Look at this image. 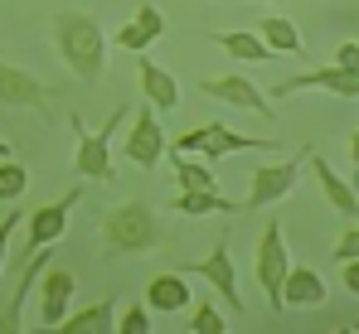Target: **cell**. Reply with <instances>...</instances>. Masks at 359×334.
I'll use <instances>...</instances> for the list:
<instances>
[{
    "mask_svg": "<svg viewBox=\"0 0 359 334\" xmlns=\"http://www.w3.org/2000/svg\"><path fill=\"white\" fill-rule=\"evenodd\" d=\"M131 116V107H117L107 116V126L102 131H88L83 121H73V131H78V146H73V169L83 174V179H97V184H107L117 169H112V136H117V126Z\"/></svg>",
    "mask_w": 359,
    "mask_h": 334,
    "instance_id": "3957f363",
    "label": "cell"
},
{
    "mask_svg": "<svg viewBox=\"0 0 359 334\" xmlns=\"http://www.w3.org/2000/svg\"><path fill=\"white\" fill-rule=\"evenodd\" d=\"M0 107H29V111H39L44 121H54V88L0 58Z\"/></svg>",
    "mask_w": 359,
    "mask_h": 334,
    "instance_id": "8992f818",
    "label": "cell"
},
{
    "mask_svg": "<svg viewBox=\"0 0 359 334\" xmlns=\"http://www.w3.org/2000/svg\"><path fill=\"white\" fill-rule=\"evenodd\" d=\"M350 165H355L350 169V184H359V131L350 136Z\"/></svg>",
    "mask_w": 359,
    "mask_h": 334,
    "instance_id": "1f68e13d",
    "label": "cell"
},
{
    "mask_svg": "<svg viewBox=\"0 0 359 334\" xmlns=\"http://www.w3.org/2000/svg\"><path fill=\"white\" fill-rule=\"evenodd\" d=\"M287 272H292V262H287V232H282V223L272 218L262 228V247H257V281H262V291H267V300H272V315H282L287 310Z\"/></svg>",
    "mask_w": 359,
    "mask_h": 334,
    "instance_id": "5b68a950",
    "label": "cell"
},
{
    "mask_svg": "<svg viewBox=\"0 0 359 334\" xmlns=\"http://www.w3.org/2000/svg\"><path fill=\"white\" fill-rule=\"evenodd\" d=\"M78 199H83V184H78V189H68V194H59L54 204L34 209V214H29V242H34V247L59 242L63 232H68V214L78 209Z\"/></svg>",
    "mask_w": 359,
    "mask_h": 334,
    "instance_id": "5bb4252c",
    "label": "cell"
},
{
    "mask_svg": "<svg viewBox=\"0 0 359 334\" xmlns=\"http://www.w3.org/2000/svg\"><path fill=\"white\" fill-rule=\"evenodd\" d=\"M267 5H277V0H267Z\"/></svg>",
    "mask_w": 359,
    "mask_h": 334,
    "instance_id": "836d02e7",
    "label": "cell"
},
{
    "mask_svg": "<svg viewBox=\"0 0 359 334\" xmlns=\"http://www.w3.org/2000/svg\"><path fill=\"white\" fill-rule=\"evenodd\" d=\"M29 189V169L20 160H0V204H20Z\"/></svg>",
    "mask_w": 359,
    "mask_h": 334,
    "instance_id": "d4e9b609",
    "label": "cell"
},
{
    "mask_svg": "<svg viewBox=\"0 0 359 334\" xmlns=\"http://www.w3.org/2000/svg\"><path fill=\"white\" fill-rule=\"evenodd\" d=\"M306 160H311V174H316V184H320V194L330 199V209L335 214H345V218H355L359 214V194L350 179H340L335 169H330V160L320 155V151H306Z\"/></svg>",
    "mask_w": 359,
    "mask_h": 334,
    "instance_id": "9a60e30c",
    "label": "cell"
},
{
    "mask_svg": "<svg viewBox=\"0 0 359 334\" xmlns=\"http://www.w3.org/2000/svg\"><path fill=\"white\" fill-rule=\"evenodd\" d=\"M102 237L117 252H146V247L161 242V223H156V214L146 204H121V209H112L102 218Z\"/></svg>",
    "mask_w": 359,
    "mask_h": 334,
    "instance_id": "277c9868",
    "label": "cell"
},
{
    "mask_svg": "<svg viewBox=\"0 0 359 334\" xmlns=\"http://www.w3.org/2000/svg\"><path fill=\"white\" fill-rule=\"evenodd\" d=\"M73 291H78V277H73L68 267H44V277H39V320H44V325L59 330L63 320H68Z\"/></svg>",
    "mask_w": 359,
    "mask_h": 334,
    "instance_id": "7c38bea8",
    "label": "cell"
},
{
    "mask_svg": "<svg viewBox=\"0 0 359 334\" xmlns=\"http://www.w3.org/2000/svg\"><path fill=\"white\" fill-rule=\"evenodd\" d=\"M146 305H156L161 315H180V310H189L184 272H161V277H151V286H146Z\"/></svg>",
    "mask_w": 359,
    "mask_h": 334,
    "instance_id": "ac0fdd59",
    "label": "cell"
},
{
    "mask_svg": "<svg viewBox=\"0 0 359 334\" xmlns=\"http://www.w3.org/2000/svg\"><path fill=\"white\" fill-rule=\"evenodd\" d=\"M335 63H340V68H359V39L340 44V49H335Z\"/></svg>",
    "mask_w": 359,
    "mask_h": 334,
    "instance_id": "f546056e",
    "label": "cell"
},
{
    "mask_svg": "<svg viewBox=\"0 0 359 334\" xmlns=\"http://www.w3.org/2000/svg\"><path fill=\"white\" fill-rule=\"evenodd\" d=\"M282 295H287V305H320L325 300V281H320L316 267H292Z\"/></svg>",
    "mask_w": 359,
    "mask_h": 334,
    "instance_id": "44dd1931",
    "label": "cell"
},
{
    "mask_svg": "<svg viewBox=\"0 0 359 334\" xmlns=\"http://www.w3.org/2000/svg\"><path fill=\"white\" fill-rule=\"evenodd\" d=\"M311 88L335 92V97H359V68H340V63H330V68H306L297 78H287L277 92L287 97V92H311Z\"/></svg>",
    "mask_w": 359,
    "mask_h": 334,
    "instance_id": "8fae6325",
    "label": "cell"
},
{
    "mask_svg": "<svg viewBox=\"0 0 359 334\" xmlns=\"http://www.w3.org/2000/svg\"><path fill=\"white\" fill-rule=\"evenodd\" d=\"M170 160H175L180 189H219V184H214V169L204 165V160H189V155H180V151H170Z\"/></svg>",
    "mask_w": 359,
    "mask_h": 334,
    "instance_id": "cb8c5ba5",
    "label": "cell"
},
{
    "mask_svg": "<svg viewBox=\"0 0 359 334\" xmlns=\"http://www.w3.org/2000/svg\"><path fill=\"white\" fill-rule=\"evenodd\" d=\"M330 252H335V262H355V257H359V228L340 232V242H335Z\"/></svg>",
    "mask_w": 359,
    "mask_h": 334,
    "instance_id": "83f0119b",
    "label": "cell"
},
{
    "mask_svg": "<svg viewBox=\"0 0 359 334\" xmlns=\"http://www.w3.org/2000/svg\"><path fill=\"white\" fill-rule=\"evenodd\" d=\"M131 165H146L156 169L165 160V131H161V121H156V102H146V107L131 111V136H126V151H121Z\"/></svg>",
    "mask_w": 359,
    "mask_h": 334,
    "instance_id": "52a82bcc",
    "label": "cell"
},
{
    "mask_svg": "<svg viewBox=\"0 0 359 334\" xmlns=\"http://www.w3.org/2000/svg\"><path fill=\"white\" fill-rule=\"evenodd\" d=\"M180 155H204V160H219V155H233V151H282L277 136H243L224 121H209L199 131H184L175 141Z\"/></svg>",
    "mask_w": 359,
    "mask_h": 334,
    "instance_id": "7a4b0ae2",
    "label": "cell"
},
{
    "mask_svg": "<svg viewBox=\"0 0 359 334\" xmlns=\"http://www.w3.org/2000/svg\"><path fill=\"white\" fill-rule=\"evenodd\" d=\"M54 49L83 88H93L107 73V34L97 29V20L88 10H59L54 15Z\"/></svg>",
    "mask_w": 359,
    "mask_h": 334,
    "instance_id": "6da1fadb",
    "label": "cell"
},
{
    "mask_svg": "<svg viewBox=\"0 0 359 334\" xmlns=\"http://www.w3.org/2000/svg\"><path fill=\"white\" fill-rule=\"evenodd\" d=\"M136 68H141V92H146V102H156V111H175L180 107V83H175V73H165L161 63H151L146 54L136 58Z\"/></svg>",
    "mask_w": 359,
    "mask_h": 334,
    "instance_id": "e0dca14e",
    "label": "cell"
},
{
    "mask_svg": "<svg viewBox=\"0 0 359 334\" xmlns=\"http://www.w3.org/2000/svg\"><path fill=\"white\" fill-rule=\"evenodd\" d=\"M257 34H262V39L272 44V54H292V58H301V54H306V44H301L297 25H292L287 15H262Z\"/></svg>",
    "mask_w": 359,
    "mask_h": 334,
    "instance_id": "ffe728a7",
    "label": "cell"
},
{
    "mask_svg": "<svg viewBox=\"0 0 359 334\" xmlns=\"http://www.w3.org/2000/svg\"><path fill=\"white\" fill-rule=\"evenodd\" d=\"M161 34H165V15H161V5L146 0V5L136 10V20L117 29V44H121V49H131V54H146Z\"/></svg>",
    "mask_w": 359,
    "mask_h": 334,
    "instance_id": "2e32d148",
    "label": "cell"
},
{
    "mask_svg": "<svg viewBox=\"0 0 359 334\" xmlns=\"http://www.w3.org/2000/svg\"><path fill=\"white\" fill-rule=\"evenodd\" d=\"M184 277H204L229 305H233V315H243V295H238V272H233V247H229V237H219L214 242V252L204 257V262H189V267H180Z\"/></svg>",
    "mask_w": 359,
    "mask_h": 334,
    "instance_id": "ba28073f",
    "label": "cell"
},
{
    "mask_svg": "<svg viewBox=\"0 0 359 334\" xmlns=\"http://www.w3.org/2000/svg\"><path fill=\"white\" fill-rule=\"evenodd\" d=\"M59 330L63 334H107V330H117V310H112V300H97V305L68 315Z\"/></svg>",
    "mask_w": 359,
    "mask_h": 334,
    "instance_id": "603a6c76",
    "label": "cell"
},
{
    "mask_svg": "<svg viewBox=\"0 0 359 334\" xmlns=\"http://www.w3.org/2000/svg\"><path fill=\"white\" fill-rule=\"evenodd\" d=\"M199 92H209V97H219V102H233V107H248V111H257V116H272V102L262 97V88H257L252 78H243V73L204 78Z\"/></svg>",
    "mask_w": 359,
    "mask_h": 334,
    "instance_id": "4fadbf2b",
    "label": "cell"
},
{
    "mask_svg": "<svg viewBox=\"0 0 359 334\" xmlns=\"http://www.w3.org/2000/svg\"><path fill=\"white\" fill-rule=\"evenodd\" d=\"M54 262V242H44L29 262H25V272H20V286L10 291V300H5V310H0V334H20L25 330V300H29V286L44 277V267Z\"/></svg>",
    "mask_w": 359,
    "mask_h": 334,
    "instance_id": "30bf717a",
    "label": "cell"
},
{
    "mask_svg": "<svg viewBox=\"0 0 359 334\" xmlns=\"http://www.w3.org/2000/svg\"><path fill=\"white\" fill-rule=\"evenodd\" d=\"M340 272H345V291L359 295V257H355V262H340Z\"/></svg>",
    "mask_w": 359,
    "mask_h": 334,
    "instance_id": "4dcf8cb0",
    "label": "cell"
},
{
    "mask_svg": "<svg viewBox=\"0 0 359 334\" xmlns=\"http://www.w3.org/2000/svg\"><path fill=\"white\" fill-rule=\"evenodd\" d=\"M189 330H194V334H224L229 325H224V315H219L214 305H194V320H189Z\"/></svg>",
    "mask_w": 359,
    "mask_h": 334,
    "instance_id": "484cf974",
    "label": "cell"
},
{
    "mask_svg": "<svg viewBox=\"0 0 359 334\" xmlns=\"http://www.w3.org/2000/svg\"><path fill=\"white\" fill-rule=\"evenodd\" d=\"M180 214H189V218H204V214H243L233 199H224L219 189H184L175 199Z\"/></svg>",
    "mask_w": 359,
    "mask_h": 334,
    "instance_id": "7402d4cb",
    "label": "cell"
},
{
    "mask_svg": "<svg viewBox=\"0 0 359 334\" xmlns=\"http://www.w3.org/2000/svg\"><path fill=\"white\" fill-rule=\"evenodd\" d=\"M297 179H301L297 160H267V165H257L252 169V189H248L243 209H267V204L287 199V194L297 189Z\"/></svg>",
    "mask_w": 359,
    "mask_h": 334,
    "instance_id": "9c48e42d",
    "label": "cell"
},
{
    "mask_svg": "<svg viewBox=\"0 0 359 334\" xmlns=\"http://www.w3.org/2000/svg\"><path fill=\"white\" fill-rule=\"evenodd\" d=\"M15 223H20V209H10V214L0 218V272H5V247H10V232H15Z\"/></svg>",
    "mask_w": 359,
    "mask_h": 334,
    "instance_id": "f1b7e54d",
    "label": "cell"
},
{
    "mask_svg": "<svg viewBox=\"0 0 359 334\" xmlns=\"http://www.w3.org/2000/svg\"><path fill=\"white\" fill-rule=\"evenodd\" d=\"M214 44H219L224 54L243 58V63H267V58H277V54H272V44H267L262 34H248V29H219Z\"/></svg>",
    "mask_w": 359,
    "mask_h": 334,
    "instance_id": "d6986e66",
    "label": "cell"
},
{
    "mask_svg": "<svg viewBox=\"0 0 359 334\" xmlns=\"http://www.w3.org/2000/svg\"><path fill=\"white\" fill-rule=\"evenodd\" d=\"M0 160H10V141H0Z\"/></svg>",
    "mask_w": 359,
    "mask_h": 334,
    "instance_id": "d6a6232c",
    "label": "cell"
},
{
    "mask_svg": "<svg viewBox=\"0 0 359 334\" xmlns=\"http://www.w3.org/2000/svg\"><path fill=\"white\" fill-rule=\"evenodd\" d=\"M117 330L121 334H151V310H146V305H131V310L121 315Z\"/></svg>",
    "mask_w": 359,
    "mask_h": 334,
    "instance_id": "4316f807",
    "label": "cell"
}]
</instances>
